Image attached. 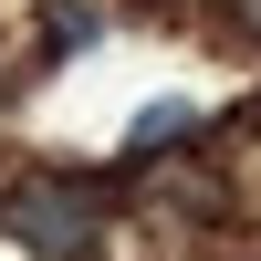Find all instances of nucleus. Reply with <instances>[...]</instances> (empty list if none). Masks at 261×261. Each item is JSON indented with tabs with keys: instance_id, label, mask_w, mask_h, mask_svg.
I'll return each instance as SVG.
<instances>
[{
	"instance_id": "f257e3e1",
	"label": "nucleus",
	"mask_w": 261,
	"mask_h": 261,
	"mask_svg": "<svg viewBox=\"0 0 261 261\" xmlns=\"http://www.w3.org/2000/svg\"><path fill=\"white\" fill-rule=\"evenodd\" d=\"M0 241H21L32 261H94V241H105V188L42 167V178H21L11 199H0Z\"/></svg>"
},
{
	"instance_id": "f03ea898",
	"label": "nucleus",
	"mask_w": 261,
	"mask_h": 261,
	"mask_svg": "<svg viewBox=\"0 0 261 261\" xmlns=\"http://www.w3.org/2000/svg\"><path fill=\"white\" fill-rule=\"evenodd\" d=\"M94 32H105V21L84 11V0H53V11H42V53H84Z\"/></svg>"
},
{
	"instance_id": "20e7f679",
	"label": "nucleus",
	"mask_w": 261,
	"mask_h": 261,
	"mask_svg": "<svg viewBox=\"0 0 261 261\" xmlns=\"http://www.w3.org/2000/svg\"><path fill=\"white\" fill-rule=\"evenodd\" d=\"M230 11H241V32H261V0H230Z\"/></svg>"
},
{
	"instance_id": "7ed1b4c3",
	"label": "nucleus",
	"mask_w": 261,
	"mask_h": 261,
	"mask_svg": "<svg viewBox=\"0 0 261 261\" xmlns=\"http://www.w3.org/2000/svg\"><path fill=\"white\" fill-rule=\"evenodd\" d=\"M188 125H199V115H188V105H146V115L125 125V146H136V157H146V146H167V136H188Z\"/></svg>"
}]
</instances>
